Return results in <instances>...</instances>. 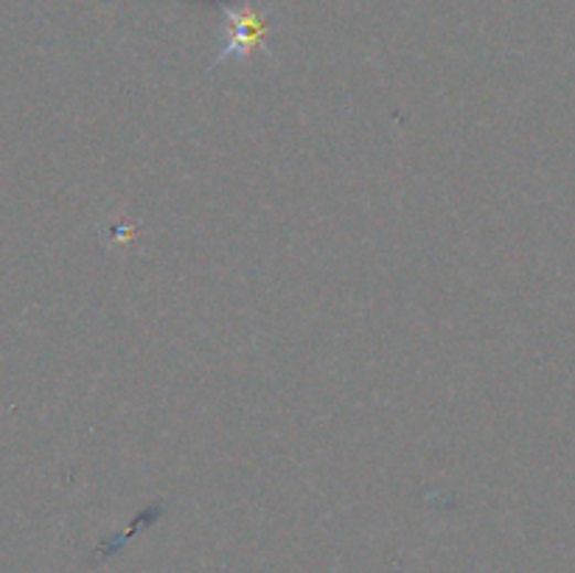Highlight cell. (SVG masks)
I'll list each match as a JSON object with an SVG mask.
<instances>
[{"mask_svg":"<svg viewBox=\"0 0 575 573\" xmlns=\"http://www.w3.org/2000/svg\"><path fill=\"white\" fill-rule=\"evenodd\" d=\"M227 20H231V25H233V38H231V45H227V49L216 56V62L227 60V56H233V54L242 56V54H251L253 49H262L267 29H264V20L258 18V14L231 12L227 14Z\"/></svg>","mask_w":575,"mask_h":573,"instance_id":"obj_1","label":"cell"}]
</instances>
